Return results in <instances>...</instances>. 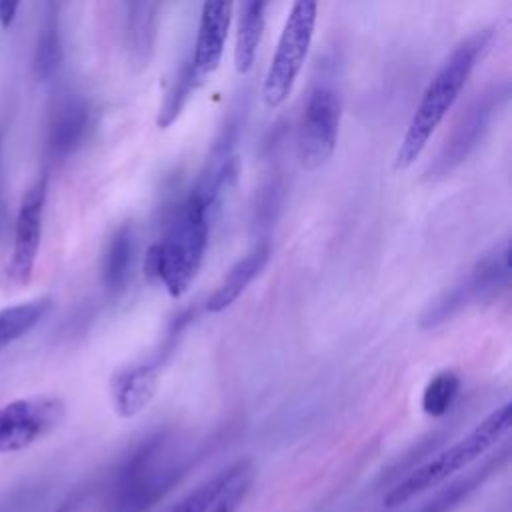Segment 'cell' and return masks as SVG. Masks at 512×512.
Masks as SVG:
<instances>
[{
  "label": "cell",
  "mask_w": 512,
  "mask_h": 512,
  "mask_svg": "<svg viewBox=\"0 0 512 512\" xmlns=\"http://www.w3.org/2000/svg\"><path fill=\"white\" fill-rule=\"evenodd\" d=\"M212 212L192 192L176 206L160 240L144 258V274L150 282H160L172 298H180L202 268L208 248Z\"/></svg>",
  "instance_id": "obj_1"
},
{
  "label": "cell",
  "mask_w": 512,
  "mask_h": 512,
  "mask_svg": "<svg viewBox=\"0 0 512 512\" xmlns=\"http://www.w3.org/2000/svg\"><path fill=\"white\" fill-rule=\"evenodd\" d=\"M490 38L492 28L476 30L474 34L464 38L442 62V66L422 92L420 102L406 126L404 138L394 156V170H406L418 160L430 136L458 100L476 66V60L486 50Z\"/></svg>",
  "instance_id": "obj_2"
},
{
  "label": "cell",
  "mask_w": 512,
  "mask_h": 512,
  "mask_svg": "<svg viewBox=\"0 0 512 512\" xmlns=\"http://www.w3.org/2000/svg\"><path fill=\"white\" fill-rule=\"evenodd\" d=\"M182 474L180 450L164 434L146 438L122 464L116 478L114 512H144Z\"/></svg>",
  "instance_id": "obj_3"
},
{
  "label": "cell",
  "mask_w": 512,
  "mask_h": 512,
  "mask_svg": "<svg viewBox=\"0 0 512 512\" xmlns=\"http://www.w3.org/2000/svg\"><path fill=\"white\" fill-rule=\"evenodd\" d=\"M512 424V404L506 402L500 408L492 410L472 432H468L462 440L438 452L432 460L414 468L404 480H400L384 498V506L396 508L416 494H422L440 482L448 480L454 472L466 468L470 462L480 458L486 450H490Z\"/></svg>",
  "instance_id": "obj_4"
},
{
  "label": "cell",
  "mask_w": 512,
  "mask_h": 512,
  "mask_svg": "<svg viewBox=\"0 0 512 512\" xmlns=\"http://www.w3.org/2000/svg\"><path fill=\"white\" fill-rule=\"evenodd\" d=\"M318 18V0H292L290 12L276 42L274 56L262 82V100L274 110L290 96L308 58Z\"/></svg>",
  "instance_id": "obj_5"
},
{
  "label": "cell",
  "mask_w": 512,
  "mask_h": 512,
  "mask_svg": "<svg viewBox=\"0 0 512 512\" xmlns=\"http://www.w3.org/2000/svg\"><path fill=\"white\" fill-rule=\"evenodd\" d=\"M342 98L330 80H316L296 126V156L304 170L322 168L336 150Z\"/></svg>",
  "instance_id": "obj_6"
},
{
  "label": "cell",
  "mask_w": 512,
  "mask_h": 512,
  "mask_svg": "<svg viewBox=\"0 0 512 512\" xmlns=\"http://www.w3.org/2000/svg\"><path fill=\"white\" fill-rule=\"evenodd\" d=\"M508 96V82H494L466 106L446 136L438 156L430 162L426 170L428 180H440L448 176L478 148L488 132L492 118L508 100Z\"/></svg>",
  "instance_id": "obj_7"
},
{
  "label": "cell",
  "mask_w": 512,
  "mask_h": 512,
  "mask_svg": "<svg viewBox=\"0 0 512 512\" xmlns=\"http://www.w3.org/2000/svg\"><path fill=\"white\" fill-rule=\"evenodd\" d=\"M510 282V242L504 240L490 248L468 272L466 278L456 282L450 290L440 294L434 304L424 312L422 326L430 328L452 314H456L462 306L482 300L486 296L500 294L508 288Z\"/></svg>",
  "instance_id": "obj_8"
},
{
  "label": "cell",
  "mask_w": 512,
  "mask_h": 512,
  "mask_svg": "<svg viewBox=\"0 0 512 512\" xmlns=\"http://www.w3.org/2000/svg\"><path fill=\"white\" fill-rule=\"evenodd\" d=\"M66 416L56 396H28L0 406V454L20 452L54 432Z\"/></svg>",
  "instance_id": "obj_9"
},
{
  "label": "cell",
  "mask_w": 512,
  "mask_h": 512,
  "mask_svg": "<svg viewBox=\"0 0 512 512\" xmlns=\"http://www.w3.org/2000/svg\"><path fill=\"white\" fill-rule=\"evenodd\" d=\"M46 192H48V174L42 172L22 196V202L16 214L14 244H12L10 262H8V278L18 286L28 284L34 274V266L40 250Z\"/></svg>",
  "instance_id": "obj_10"
},
{
  "label": "cell",
  "mask_w": 512,
  "mask_h": 512,
  "mask_svg": "<svg viewBox=\"0 0 512 512\" xmlns=\"http://www.w3.org/2000/svg\"><path fill=\"white\" fill-rule=\"evenodd\" d=\"M234 2L236 0H204L202 2L194 50L190 54V64L202 82H206V78L222 62L228 32L232 26V16H234Z\"/></svg>",
  "instance_id": "obj_11"
},
{
  "label": "cell",
  "mask_w": 512,
  "mask_h": 512,
  "mask_svg": "<svg viewBox=\"0 0 512 512\" xmlns=\"http://www.w3.org/2000/svg\"><path fill=\"white\" fill-rule=\"evenodd\" d=\"M90 104L80 94H68L54 106L48 130L46 150L52 160H64L74 154L86 140L90 130Z\"/></svg>",
  "instance_id": "obj_12"
},
{
  "label": "cell",
  "mask_w": 512,
  "mask_h": 512,
  "mask_svg": "<svg viewBox=\"0 0 512 512\" xmlns=\"http://www.w3.org/2000/svg\"><path fill=\"white\" fill-rule=\"evenodd\" d=\"M160 0H122L124 44L130 62L142 70L148 66L158 34Z\"/></svg>",
  "instance_id": "obj_13"
},
{
  "label": "cell",
  "mask_w": 512,
  "mask_h": 512,
  "mask_svg": "<svg viewBox=\"0 0 512 512\" xmlns=\"http://www.w3.org/2000/svg\"><path fill=\"white\" fill-rule=\"evenodd\" d=\"M160 384L158 364H136L116 372L110 380V398L120 418H132L154 398Z\"/></svg>",
  "instance_id": "obj_14"
},
{
  "label": "cell",
  "mask_w": 512,
  "mask_h": 512,
  "mask_svg": "<svg viewBox=\"0 0 512 512\" xmlns=\"http://www.w3.org/2000/svg\"><path fill=\"white\" fill-rule=\"evenodd\" d=\"M270 260V246L266 242L256 244L250 248L234 266L228 270V274L222 278L220 286L208 296L206 300V310L212 314L224 312L230 308L242 294L244 290L260 276V272L266 268Z\"/></svg>",
  "instance_id": "obj_15"
},
{
  "label": "cell",
  "mask_w": 512,
  "mask_h": 512,
  "mask_svg": "<svg viewBox=\"0 0 512 512\" xmlns=\"http://www.w3.org/2000/svg\"><path fill=\"white\" fill-rule=\"evenodd\" d=\"M268 2L270 0H242L234 44V68L238 74H246L254 64L266 26Z\"/></svg>",
  "instance_id": "obj_16"
},
{
  "label": "cell",
  "mask_w": 512,
  "mask_h": 512,
  "mask_svg": "<svg viewBox=\"0 0 512 512\" xmlns=\"http://www.w3.org/2000/svg\"><path fill=\"white\" fill-rule=\"evenodd\" d=\"M134 256V234L130 224L118 226L102 254V282L110 294H120L130 278Z\"/></svg>",
  "instance_id": "obj_17"
},
{
  "label": "cell",
  "mask_w": 512,
  "mask_h": 512,
  "mask_svg": "<svg viewBox=\"0 0 512 512\" xmlns=\"http://www.w3.org/2000/svg\"><path fill=\"white\" fill-rule=\"evenodd\" d=\"M48 296L0 308V352L34 330V326L52 310Z\"/></svg>",
  "instance_id": "obj_18"
},
{
  "label": "cell",
  "mask_w": 512,
  "mask_h": 512,
  "mask_svg": "<svg viewBox=\"0 0 512 512\" xmlns=\"http://www.w3.org/2000/svg\"><path fill=\"white\" fill-rule=\"evenodd\" d=\"M252 462L248 458L236 460L234 464H230L228 468L216 472L210 480L202 482L200 486H196L192 492H188L186 496H182L176 504H172L170 508H166L164 512H206L218 498L220 494L230 486V482L244 472L246 468H250Z\"/></svg>",
  "instance_id": "obj_19"
},
{
  "label": "cell",
  "mask_w": 512,
  "mask_h": 512,
  "mask_svg": "<svg viewBox=\"0 0 512 512\" xmlns=\"http://www.w3.org/2000/svg\"><path fill=\"white\" fill-rule=\"evenodd\" d=\"M62 38L58 26V10L56 0H50V10L46 14V22L42 32L38 34L36 50H34V74L38 80H48L62 64Z\"/></svg>",
  "instance_id": "obj_20"
},
{
  "label": "cell",
  "mask_w": 512,
  "mask_h": 512,
  "mask_svg": "<svg viewBox=\"0 0 512 512\" xmlns=\"http://www.w3.org/2000/svg\"><path fill=\"white\" fill-rule=\"evenodd\" d=\"M204 82L196 76L192 64H190V58L180 66L176 78L172 80L166 96H164V102L158 110V116H156V126L166 130L170 128L176 118L182 114L184 106L188 104V100L192 98V94L202 86Z\"/></svg>",
  "instance_id": "obj_21"
},
{
  "label": "cell",
  "mask_w": 512,
  "mask_h": 512,
  "mask_svg": "<svg viewBox=\"0 0 512 512\" xmlns=\"http://www.w3.org/2000/svg\"><path fill=\"white\" fill-rule=\"evenodd\" d=\"M460 376L452 370H442L432 376L422 392V410L432 418L444 416L460 394Z\"/></svg>",
  "instance_id": "obj_22"
},
{
  "label": "cell",
  "mask_w": 512,
  "mask_h": 512,
  "mask_svg": "<svg viewBox=\"0 0 512 512\" xmlns=\"http://www.w3.org/2000/svg\"><path fill=\"white\" fill-rule=\"evenodd\" d=\"M494 470V464H488L482 470L472 472L470 476L452 482L450 486H446L442 492L436 494L434 500H430L420 512H450L454 506H458L470 492H474L486 478L488 474Z\"/></svg>",
  "instance_id": "obj_23"
},
{
  "label": "cell",
  "mask_w": 512,
  "mask_h": 512,
  "mask_svg": "<svg viewBox=\"0 0 512 512\" xmlns=\"http://www.w3.org/2000/svg\"><path fill=\"white\" fill-rule=\"evenodd\" d=\"M250 478H252V466L246 468L244 472H240L206 512H236V508L240 506V502L244 500V496L248 492Z\"/></svg>",
  "instance_id": "obj_24"
},
{
  "label": "cell",
  "mask_w": 512,
  "mask_h": 512,
  "mask_svg": "<svg viewBox=\"0 0 512 512\" xmlns=\"http://www.w3.org/2000/svg\"><path fill=\"white\" fill-rule=\"evenodd\" d=\"M22 0H0V28L8 30L18 14Z\"/></svg>",
  "instance_id": "obj_25"
}]
</instances>
